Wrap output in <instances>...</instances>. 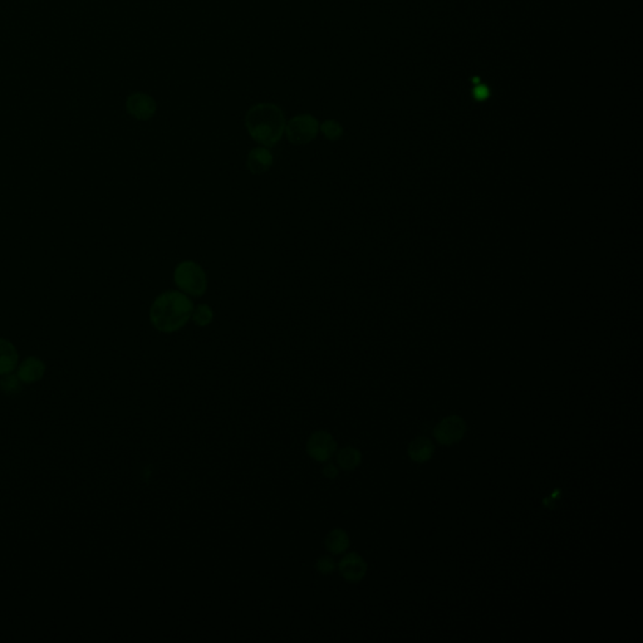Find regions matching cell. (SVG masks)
Instances as JSON below:
<instances>
[{"instance_id": "obj_1", "label": "cell", "mask_w": 643, "mask_h": 643, "mask_svg": "<svg viewBox=\"0 0 643 643\" xmlns=\"http://www.w3.org/2000/svg\"><path fill=\"white\" fill-rule=\"evenodd\" d=\"M193 312L194 303L186 294L169 290L154 300L150 309L151 325L161 333H174L186 325Z\"/></svg>"}, {"instance_id": "obj_2", "label": "cell", "mask_w": 643, "mask_h": 643, "mask_svg": "<svg viewBox=\"0 0 643 643\" xmlns=\"http://www.w3.org/2000/svg\"><path fill=\"white\" fill-rule=\"evenodd\" d=\"M286 125L281 107L270 102L256 103L245 114V127L250 136L264 147H272L281 141Z\"/></svg>"}, {"instance_id": "obj_3", "label": "cell", "mask_w": 643, "mask_h": 643, "mask_svg": "<svg viewBox=\"0 0 643 643\" xmlns=\"http://www.w3.org/2000/svg\"><path fill=\"white\" fill-rule=\"evenodd\" d=\"M174 281L182 292L191 297L199 298L207 292V273L193 260H185L176 265Z\"/></svg>"}, {"instance_id": "obj_4", "label": "cell", "mask_w": 643, "mask_h": 643, "mask_svg": "<svg viewBox=\"0 0 643 643\" xmlns=\"http://www.w3.org/2000/svg\"><path fill=\"white\" fill-rule=\"evenodd\" d=\"M318 132V119L309 113L294 116L288 121L284 130L288 141L298 146L312 142L317 138Z\"/></svg>"}, {"instance_id": "obj_5", "label": "cell", "mask_w": 643, "mask_h": 643, "mask_svg": "<svg viewBox=\"0 0 643 643\" xmlns=\"http://www.w3.org/2000/svg\"><path fill=\"white\" fill-rule=\"evenodd\" d=\"M468 426L465 420L457 415H450L441 420L432 431L434 438L443 446H452L460 443L466 435Z\"/></svg>"}, {"instance_id": "obj_6", "label": "cell", "mask_w": 643, "mask_h": 643, "mask_svg": "<svg viewBox=\"0 0 643 643\" xmlns=\"http://www.w3.org/2000/svg\"><path fill=\"white\" fill-rule=\"evenodd\" d=\"M306 454L317 462L330 461L337 452V441L331 432L314 431L306 440Z\"/></svg>"}, {"instance_id": "obj_7", "label": "cell", "mask_w": 643, "mask_h": 643, "mask_svg": "<svg viewBox=\"0 0 643 643\" xmlns=\"http://www.w3.org/2000/svg\"><path fill=\"white\" fill-rule=\"evenodd\" d=\"M126 110L133 119L138 121H149L156 113L157 103L150 94L135 92L127 97Z\"/></svg>"}, {"instance_id": "obj_8", "label": "cell", "mask_w": 643, "mask_h": 643, "mask_svg": "<svg viewBox=\"0 0 643 643\" xmlns=\"http://www.w3.org/2000/svg\"><path fill=\"white\" fill-rule=\"evenodd\" d=\"M337 568L339 575L343 577V579L350 583H358L362 581L367 575L369 566L362 556H360L356 552H352V553L346 554L339 561Z\"/></svg>"}, {"instance_id": "obj_9", "label": "cell", "mask_w": 643, "mask_h": 643, "mask_svg": "<svg viewBox=\"0 0 643 643\" xmlns=\"http://www.w3.org/2000/svg\"><path fill=\"white\" fill-rule=\"evenodd\" d=\"M274 157L268 147H256L248 155L246 168L253 175H263L272 169Z\"/></svg>"}, {"instance_id": "obj_10", "label": "cell", "mask_w": 643, "mask_h": 643, "mask_svg": "<svg viewBox=\"0 0 643 643\" xmlns=\"http://www.w3.org/2000/svg\"><path fill=\"white\" fill-rule=\"evenodd\" d=\"M45 363L38 357H27L18 366V375L23 383H34L43 378Z\"/></svg>"}, {"instance_id": "obj_11", "label": "cell", "mask_w": 643, "mask_h": 643, "mask_svg": "<svg viewBox=\"0 0 643 643\" xmlns=\"http://www.w3.org/2000/svg\"><path fill=\"white\" fill-rule=\"evenodd\" d=\"M434 452H435V445L429 437L425 436L416 437L407 448V454H408L410 460L416 464H425V462L430 461Z\"/></svg>"}, {"instance_id": "obj_12", "label": "cell", "mask_w": 643, "mask_h": 643, "mask_svg": "<svg viewBox=\"0 0 643 643\" xmlns=\"http://www.w3.org/2000/svg\"><path fill=\"white\" fill-rule=\"evenodd\" d=\"M350 545V538L348 533L342 528L332 529L325 538V549L331 553L332 556H339L346 553Z\"/></svg>"}, {"instance_id": "obj_13", "label": "cell", "mask_w": 643, "mask_h": 643, "mask_svg": "<svg viewBox=\"0 0 643 643\" xmlns=\"http://www.w3.org/2000/svg\"><path fill=\"white\" fill-rule=\"evenodd\" d=\"M18 361V352L14 344L6 338H0V376L13 372Z\"/></svg>"}, {"instance_id": "obj_14", "label": "cell", "mask_w": 643, "mask_h": 643, "mask_svg": "<svg viewBox=\"0 0 643 643\" xmlns=\"http://www.w3.org/2000/svg\"><path fill=\"white\" fill-rule=\"evenodd\" d=\"M362 462V454L355 446H344L336 452V464L344 471H355Z\"/></svg>"}, {"instance_id": "obj_15", "label": "cell", "mask_w": 643, "mask_h": 643, "mask_svg": "<svg viewBox=\"0 0 643 643\" xmlns=\"http://www.w3.org/2000/svg\"><path fill=\"white\" fill-rule=\"evenodd\" d=\"M23 388V382L20 381L18 375L14 374H6L3 375L0 378V390L6 394H17L22 391Z\"/></svg>"}, {"instance_id": "obj_16", "label": "cell", "mask_w": 643, "mask_h": 643, "mask_svg": "<svg viewBox=\"0 0 643 643\" xmlns=\"http://www.w3.org/2000/svg\"><path fill=\"white\" fill-rule=\"evenodd\" d=\"M319 130L330 141H337L343 136V127L336 119H327L322 125H319Z\"/></svg>"}, {"instance_id": "obj_17", "label": "cell", "mask_w": 643, "mask_h": 643, "mask_svg": "<svg viewBox=\"0 0 643 643\" xmlns=\"http://www.w3.org/2000/svg\"><path fill=\"white\" fill-rule=\"evenodd\" d=\"M191 319H193L195 325H199V327H207V325L213 322V309L207 304H199V306H196V309H194Z\"/></svg>"}, {"instance_id": "obj_18", "label": "cell", "mask_w": 643, "mask_h": 643, "mask_svg": "<svg viewBox=\"0 0 643 643\" xmlns=\"http://www.w3.org/2000/svg\"><path fill=\"white\" fill-rule=\"evenodd\" d=\"M314 567L320 575H330L337 568V563L331 556H322L316 561Z\"/></svg>"}, {"instance_id": "obj_19", "label": "cell", "mask_w": 643, "mask_h": 643, "mask_svg": "<svg viewBox=\"0 0 643 643\" xmlns=\"http://www.w3.org/2000/svg\"><path fill=\"white\" fill-rule=\"evenodd\" d=\"M322 473H323L325 478H328V479H334V478H337L338 474H339V468H338L337 464H332V462L327 461L325 462V466H323Z\"/></svg>"}, {"instance_id": "obj_20", "label": "cell", "mask_w": 643, "mask_h": 643, "mask_svg": "<svg viewBox=\"0 0 643 643\" xmlns=\"http://www.w3.org/2000/svg\"><path fill=\"white\" fill-rule=\"evenodd\" d=\"M474 97L478 101L487 100L489 97V89L484 84H479L474 88Z\"/></svg>"}]
</instances>
